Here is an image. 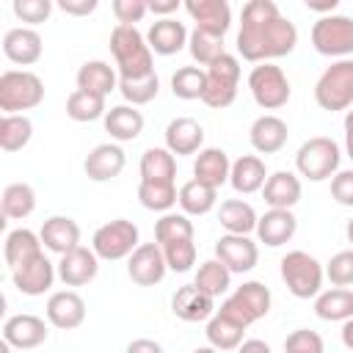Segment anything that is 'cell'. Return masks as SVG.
<instances>
[{
  "instance_id": "cell-32",
  "label": "cell",
  "mask_w": 353,
  "mask_h": 353,
  "mask_svg": "<svg viewBox=\"0 0 353 353\" xmlns=\"http://www.w3.org/2000/svg\"><path fill=\"white\" fill-rule=\"evenodd\" d=\"M314 314L320 320H328V323H345L353 317V290L347 287H334V290H325L314 298Z\"/></svg>"
},
{
  "instance_id": "cell-42",
  "label": "cell",
  "mask_w": 353,
  "mask_h": 353,
  "mask_svg": "<svg viewBox=\"0 0 353 353\" xmlns=\"http://www.w3.org/2000/svg\"><path fill=\"white\" fill-rule=\"evenodd\" d=\"M33 138V121L22 113L17 116H3L0 119V149L3 152H19L30 143Z\"/></svg>"
},
{
  "instance_id": "cell-3",
  "label": "cell",
  "mask_w": 353,
  "mask_h": 353,
  "mask_svg": "<svg viewBox=\"0 0 353 353\" xmlns=\"http://www.w3.org/2000/svg\"><path fill=\"white\" fill-rule=\"evenodd\" d=\"M44 99V83L28 69H8L0 74V110L3 116H17L33 110Z\"/></svg>"
},
{
  "instance_id": "cell-36",
  "label": "cell",
  "mask_w": 353,
  "mask_h": 353,
  "mask_svg": "<svg viewBox=\"0 0 353 353\" xmlns=\"http://www.w3.org/2000/svg\"><path fill=\"white\" fill-rule=\"evenodd\" d=\"M176 160L165 146H152L141 154V179L149 182H174Z\"/></svg>"
},
{
  "instance_id": "cell-2",
  "label": "cell",
  "mask_w": 353,
  "mask_h": 353,
  "mask_svg": "<svg viewBox=\"0 0 353 353\" xmlns=\"http://www.w3.org/2000/svg\"><path fill=\"white\" fill-rule=\"evenodd\" d=\"M110 52L119 69V77L138 80L146 74H154V61L146 39L135 25H116L110 33Z\"/></svg>"
},
{
  "instance_id": "cell-40",
  "label": "cell",
  "mask_w": 353,
  "mask_h": 353,
  "mask_svg": "<svg viewBox=\"0 0 353 353\" xmlns=\"http://www.w3.org/2000/svg\"><path fill=\"white\" fill-rule=\"evenodd\" d=\"M243 325H237V323H232L229 317H223V314H212L210 320H207V342L215 347V350H237L240 345H243Z\"/></svg>"
},
{
  "instance_id": "cell-26",
  "label": "cell",
  "mask_w": 353,
  "mask_h": 353,
  "mask_svg": "<svg viewBox=\"0 0 353 353\" xmlns=\"http://www.w3.org/2000/svg\"><path fill=\"white\" fill-rule=\"evenodd\" d=\"M229 174H232V163H229V154L223 149L207 146L199 152V157L193 163V179L218 190L223 182H229Z\"/></svg>"
},
{
  "instance_id": "cell-15",
  "label": "cell",
  "mask_w": 353,
  "mask_h": 353,
  "mask_svg": "<svg viewBox=\"0 0 353 353\" xmlns=\"http://www.w3.org/2000/svg\"><path fill=\"white\" fill-rule=\"evenodd\" d=\"M97 273H99V256L94 254V248H85V245L72 248L58 262V279L66 287H83V284L94 281Z\"/></svg>"
},
{
  "instance_id": "cell-8",
  "label": "cell",
  "mask_w": 353,
  "mask_h": 353,
  "mask_svg": "<svg viewBox=\"0 0 353 353\" xmlns=\"http://www.w3.org/2000/svg\"><path fill=\"white\" fill-rule=\"evenodd\" d=\"M312 44L320 55L347 58L353 52V19L345 14H325L312 25Z\"/></svg>"
},
{
  "instance_id": "cell-22",
  "label": "cell",
  "mask_w": 353,
  "mask_h": 353,
  "mask_svg": "<svg viewBox=\"0 0 353 353\" xmlns=\"http://www.w3.org/2000/svg\"><path fill=\"white\" fill-rule=\"evenodd\" d=\"M41 50H44L41 36L33 28H11L3 36V52L11 63L33 66L41 58Z\"/></svg>"
},
{
  "instance_id": "cell-11",
  "label": "cell",
  "mask_w": 353,
  "mask_h": 353,
  "mask_svg": "<svg viewBox=\"0 0 353 353\" xmlns=\"http://www.w3.org/2000/svg\"><path fill=\"white\" fill-rule=\"evenodd\" d=\"M237 85H240V63H237L234 55L226 52L212 66H207V88H204L201 102L207 108L223 110V108H229L234 102Z\"/></svg>"
},
{
  "instance_id": "cell-24",
  "label": "cell",
  "mask_w": 353,
  "mask_h": 353,
  "mask_svg": "<svg viewBox=\"0 0 353 353\" xmlns=\"http://www.w3.org/2000/svg\"><path fill=\"white\" fill-rule=\"evenodd\" d=\"M39 237H41V243H44L47 251L63 256V254H69L72 248L80 245V226L69 215H52V218L44 221Z\"/></svg>"
},
{
  "instance_id": "cell-28",
  "label": "cell",
  "mask_w": 353,
  "mask_h": 353,
  "mask_svg": "<svg viewBox=\"0 0 353 353\" xmlns=\"http://www.w3.org/2000/svg\"><path fill=\"white\" fill-rule=\"evenodd\" d=\"M188 39H190V36H188L185 25L176 22L174 17L157 19V22L149 28V33H146V44H149V50L157 52V55H174V52H179V50L188 44Z\"/></svg>"
},
{
  "instance_id": "cell-38",
  "label": "cell",
  "mask_w": 353,
  "mask_h": 353,
  "mask_svg": "<svg viewBox=\"0 0 353 353\" xmlns=\"http://www.w3.org/2000/svg\"><path fill=\"white\" fill-rule=\"evenodd\" d=\"M138 199L146 210H154V212H171V207L179 201V190L174 182H149V179H141L138 185Z\"/></svg>"
},
{
  "instance_id": "cell-1",
  "label": "cell",
  "mask_w": 353,
  "mask_h": 353,
  "mask_svg": "<svg viewBox=\"0 0 353 353\" xmlns=\"http://www.w3.org/2000/svg\"><path fill=\"white\" fill-rule=\"evenodd\" d=\"M298 44V28L279 11L273 0H248L243 6L237 52L251 63H270L290 55Z\"/></svg>"
},
{
  "instance_id": "cell-57",
  "label": "cell",
  "mask_w": 353,
  "mask_h": 353,
  "mask_svg": "<svg viewBox=\"0 0 353 353\" xmlns=\"http://www.w3.org/2000/svg\"><path fill=\"white\" fill-rule=\"evenodd\" d=\"M345 149H347V157L353 160V108L345 113Z\"/></svg>"
},
{
  "instance_id": "cell-21",
  "label": "cell",
  "mask_w": 353,
  "mask_h": 353,
  "mask_svg": "<svg viewBox=\"0 0 353 353\" xmlns=\"http://www.w3.org/2000/svg\"><path fill=\"white\" fill-rule=\"evenodd\" d=\"M171 312L185 323H201L215 314V298L204 295L196 284H185L171 298Z\"/></svg>"
},
{
  "instance_id": "cell-18",
  "label": "cell",
  "mask_w": 353,
  "mask_h": 353,
  "mask_svg": "<svg viewBox=\"0 0 353 353\" xmlns=\"http://www.w3.org/2000/svg\"><path fill=\"white\" fill-rule=\"evenodd\" d=\"M3 339L11 347L33 350L47 339V323L36 314H14L3 323Z\"/></svg>"
},
{
  "instance_id": "cell-41",
  "label": "cell",
  "mask_w": 353,
  "mask_h": 353,
  "mask_svg": "<svg viewBox=\"0 0 353 353\" xmlns=\"http://www.w3.org/2000/svg\"><path fill=\"white\" fill-rule=\"evenodd\" d=\"M105 113H108L105 97H99V94L74 88L66 99V116L72 121H97V119H105Z\"/></svg>"
},
{
  "instance_id": "cell-12",
  "label": "cell",
  "mask_w": 353,
  "mask_h": 353,
  "mask_svg": "<svg viewBox=\"0 0 353 353\" xmlns=\"http://www.w3.org/2000/svg\"><path fill=\"white\" fill-rule=\"evenodd\" d=\"M168 265H165V254L157 243H141L127 262V273L138 287H154L163 281Z\"/></svg>"
},
{
  "instance_id": "cell-35",
  "label": "cell",
  "mask_w": 353,
  "mask_h": 353,
  "mask_svg": "<svg viewBox=\"0 0 353 353\" xmlns=\"http://www.w3.org/2000/svg\"><path fill=\"white\" fill-rule=\"evenodd\" d=\"M0 210H3V218H11V221L28 218L36 210V190L28 182H11L0 196Z\"/></svg>"
},
{
  "instance_id": "cell-31",
  "label": "cell",
  "mask_w": 353,
  "mask_h": 353,
  "mask_svg": "<svg viewBox=\"0 0 353 353\" xmlns=\"http://www.w3.org/2000/svg\"><path fill=\"white\" fill-rule=\"evenodd\" d=\"M256 210L243 199H226L218 210V223L226 229V234H251L256 232Z\"/></svg>"
},
{
  "instance_id": "cell-13",
  "label": "cell",
  "mask_w": 353,
  "mask_h": 353,
  "mask_svg": "<svg viewBox=\"0 0 353 353\" xmlns=\"http://www.w3.org/2000/svg\"><path fill=\"white\" fill-rule=\"evenodd\" d=\"M215 259H221L232 273H248L259 262V248L248 234H223L215 243Z\"/></svg>"
},
{
  "instance_id": "cell-46",
  "label": "cell",
  "mask_w": 353,
  "mask_h": 353,
  "mask_svg": "<svg viewBox=\"0 0 353 353\" xmlns=\"http://www.w3.org/2000/svg\"><path fill=\"white\" fill-rule=\"evenodd\" d=\"M119 91L121 97L127 99V105L138 108V105H146L157 97L160 91V77L157 72L154 74H146V77H138V80H127V77H119Z\"/></svg>"
},
{
  "instance_id": "cell-54",
  "label": "cell",
  "mask_w": 353,
  "mask_h": 353,
  "mask_svg": "<svg viewBox=\"0 0 353 353\" xmlns=\"http://www.w3.org/2000/svg\"><path fill=\"white\" fill-rule=\"evenodd\" d=\"M124 353H163V345H160V342H154V339L141 336V339H132V342L127 345V350H124Z\"/></svg>"
},
{
  "instance_id": "cell-53",
  "label": "cell",
  "mask_w": 353,
  "mask_h": 353,
  "mask_svg": "<svg viewBox=\"0 0 353 353\" xmlns=\"http://www.w3.org/2000/svg\"><path fill=\"white\" fill-rule=\"evenodd\" d=\"M58 8L63 14H74V17H88L91 11H97V0H61Z\"/></svg>"
},
{
  "instance_id": "cell-4",
  "label": "cell",
  "mask_w": 353,
  "mask_h": 353,
  "mask_svg": "<svg viewBox=\"0 0 353 353\" xmlns=\"http://www.w3.org/2000/svg\"><path fill=\"white\" fill-rule=\"evenodd\" d=\"M314 99L323 110H350L353 108V58L334 61L314 83Z\"/></svg>"
},
{
  "instance_id": "cell-6",
  "label": "cell",
  "mask_w": 353,
  "mask_h": 353,
  "mask_svg": "<svg viewBox=\"0 0 353 353\" xmlns=\"http://www.w3.org/2000/svg\"><path fill=\"white\" fill-rule=\"evenodd\" d=\"M339 157L342 154H339L336 141H331L325 135H314L301 143V149L295 154V168L309 182H323L339 171Z\"/></svg>"
},
{
  "instance_id": "cell-55",
  "label": "cell",
  "mask_w": 353,
  "mask_h": 353,
  "mask_svg": "<svg viewBox=\"0 0 353 353\" xmlns=\"http://www.w3.org/2000/svg\"><path fill=\"white\" fill-rule=\"evenodd\" d=\"M176 8H179V0H165V3L152 0V3H149V11H152V14H160L163 19H168V14H174Z\"/></svg>"
},
{
  "instance_id": "cell-61",
  "label": "cell",
  "mask_w": 353,
  "mask_h": 353,
  "mask_svg": "<svg viewBox=\"0 0 353 353\" xmlns=\"http://www.w3.org/2000/svg\"><path fill=\"white\" fill-rule=\"evenodd\" d=\"M193 353H221V350H215V347H212V345H207V347H196V350H193Z\"/></svg>"
},
{
  "instance_id": "cell-5",
  "label": "cell",
  "mask_w": 353,
  "mask_h": 353,
  "mask_svg": "<svg viewBox=\"0 0 353 353\" xmlns=\"http://www.w3.org/2000/svg\"><path fill=\"white\" fill-rule=\"evenodd\" d=\"M270 303H273L270 290H268L262 281H243V284L221 303L218 314H223V317H229L232 323L248 328L251 323L262 320V317L270 312Z\"/></svg>"
},
{
  "instance_id": "cell-43",
  "label": "cell",
  "mask_w": 353,
  "mask_h": 353,
  "mask_svg": "<svg viewBox=\"0 0 353 353\" xmlns=\"http://www.w3.org/2000/svg\"><path fill=\"white\" fill-rule=\"evenodd\" d=\"M207 88V72L199 66H182L171 74V91L179 99H201Z\"/></svg>"
},
{
  "instance_id": "cell-17",
  "label": "cell",
  "mask_w": 353,
  "mask_h": 353,
  "mask_svg": "<svg viewBox=\"0 0 353 353\" xmlns=\"http://www.w3.org/2000/svg\"><path fill=\"white\" fill-rule=\"evenodd\" d=\"M124 165H127V157L119 143H99L88 152L83 171L94 182H110L113 176H119L124 171Z\"/></svg>"
},
{
  "instance_id": "cell-60",
  "label": "cell",
  "mask_w": 353,
  "mask_h": 353,
  "mask_svg": "<svg viewBox=\"0 0 353 353\" xmlns=\"http://www.w3.org/2000/svg\"><path fill=\"white\" fill-rule=\"evenodd\" d=\"M345 234H347V243H353V218L347 221V226H345Z\"/></svg>"
},
{
  "instance_id": "cell-20",
  "label": "cell",
  "mask_w": 353,
  "mask_h": 353,
  "mask_svg": "<svg viewBox=\"0 0 353 353\" xmlns=\"http://www.w3.org/2000/svg\"><path fill=\"white\" fill-rule=\"evenodd\" d=\"M201 143H204V127L190 119V116H179V119H171L168 127H165V149L176 157L182 154H196L201 152Z\"/></svg>"
},
{
  "instance_id": "cell-52",
  "label": "cell",
  "mask_w": 353,
  "mask_h": 353,
  "mask_svg": "<svg viewBox=\"0 0 353 353\" xmlns=\"http://www.w3.org/2000/svg\"><path fill=\"white\" fill-rule=\"evenodd\" d=\"M331 196L342 207H353V168L336 171L331 176Z\"/></svg>"
},
{
  "instance_id": "cell-59",
  "label": "cell",
  "mask_w": 353,
  "mask_h": 353,
  "mask_svg": "<svg viewBox=\"0 0 353 353\" xmlns=\"http://www.w3.org/2000/svg\"><path fill=\"white\" fill-rule=\"evenodd\" d=\"M306 8H309V11H334V8H336V0H325V3H312V0H306Z\"/></svg>"
},
{
  "instance_id": "cell-16",
  "label": "cell",
  "mask_w": 353,
  "mask_h": 353,
  "mask_svg": "<svg viewBox=\"0 0 353 353\" xmlns=\"http://www.w3.org/2000/svg\"><path fill=\"white\" fill-rule=\"evenodd\" d=\"M47 320L61 331H72L85 320V301L74 290H58L47 301Z\"/></svg>"
},
{
  "instance_id": "cell-49",
  "label": "cell",
  "mask_w": 353,
  "mask_h": 353,
  "mask_svg": "<svg viewBox=\"0 0 353 353\" xmlns=\"http://www.w3.org/2000/svg\"><path fill=\"white\" fill-rule=\"evenodd\" d=\"M11 11L17 19L28 22V25H41L52 14V3L50 0H14Z\"/></svg>"
},
{
  "instance_id": "cell-34",
  "label": "cell",
  "mask_w": 353,
  "mask_h": 353,
  "mask_svg": "<svg viewBox=\"0 0 353 353\" xmlns=\"http://www.w3.org/2000/svg\"><path fill=\"white\" fill-rule=\"evenodd\" d=\"M36 254H41V237L36 232H30V229H14V232H8L6 245H3V256H6V265L11 270H17L19 265H25Z\"/></svg>"
},
{
  "instance_id": "cell-33",
  "label": "cell",
  "mask_w": 353,
  "mask_h": 353,
  "mask_svg": "<svg viewBox=\"0 0 353 353\" xmlns=\"http://www.w3.org/2000/svg\"><path fill=\"white\" fill-rule=\"evenodd\" d=\"M77 88L99 94V97H108L113 88H119V77H116L110 63H105V61H85L77 69Z\"/></svg>"
},
{
  "instance_id": "cell-47",
  "label": "cell",
  "mask_w": 353,
  "mask_h": 353,
  "mask_svg": "<svg viewBox=\"0 0 353 353\" xmlns=\"http://www.w3.org/2000/svg\"><path fill=\"white\" fill-rule=\"evenodd\" d=\"M160 248L165 254L168 270H174V273H188L196 262V243L193 240H176V243H168Z\"/></svg>"
},
{
  "instance_id": "cell-7",
  "label": "cell",
  "mask_w": 353,
  "mask_h": 353,
  "mask_svg": "<svg viewBox=\"0 0 353 353\" xmlns=\"http://www.w3.org/2000/svg\"><path fill=\"white\" fill-rule=\"evenodd\" d=\"M281 279L295 298H317L325 268L306 251H290L281 256Z\"/></svg>"
},
{
  "instance_id": "cell-10",
  "label": "cell",
  "mask_w": 353,
  "mask_h": 353,
  "mask_svg": "<svg viewBox=\"0 0 353 353\" xmlns=\"http://www.w3.org/2000/svg\"><path fill=\"white\" fill-rule=\"evenodd\" d=\"M138 226L127 218H116V221H108L102 223L94 237H91V248L99 259H108V262H116V259H124L130 256L135 248H138Z\"/></svg>"
},
{
  "instance_id": "cell-37",
  "label": "cell",
  "mask_w": 353,
  "mask_h": 353,
  "mask_svg": "<svg viewBox=\"0 0 353 353\" xmlns=\"http://www.w3.org/2000/svg\"><path fill=\"white\" fill-rule=\"evenodd\" d=\"M218 201V190L199 182V179H190L179 188V207L185 215H207Z\"/></svg>"
},
{
  "instance_id": "cell-58",
  "label": "cell",
  "mask_w": 353,
  "mask_h": 353,
  "mask_svg": "<svg viewBox=\"0 0 353 353\" xmlns=\"http://www.w3.org/2000/svg\"><path fill=\"white\" fill-rule=\"evenodd\" d=\"M342 345H345L347 350H353V317L345 320V325H342Z\"/></svg>"
},
{
  "instance_id": "cell-30",
  "label": "cell",
  "mask_w": 353,
  "mask_h": 353,
  "mask_svg": "<svg viewBox=\"0 0 353 353\" xmlns=\"http://www.w3.org/2000/svg\"><path fill=\"white\" fill-rule=\"evenodd\" d=\"M105 132L113 141H135L143 132V113L132 105H116L105 113Z\"/></svg>"
},
{
  "instance_id": "cell-19",
  "label": "cell",
  "mask_w": 353,
  "mask_h": 353,
  "mask_svg": "<svg viewBox=\"0 0 353 353\" xmlns=\"http://www.w3.org/2000/svg\"><path fill=\"white\" fill-rule=\"evenodd\" d=\"M185 11L190 14L199 30H207L215 36H223L232 25V6L226 0H188Z\"/></svg>"
},
{
  "instance_id": "cell-27",
  "label": "cell",
  "mask_w": 353,
  "mask_h": 353,
  "mask_svg": "<svg viewBox=\"0 0 353 353\" xmlns=\"http://www.w3.org/2000/svg\"><path fill=\"white\" fill-rule=\"evenodd\" d=\"M262 196L270 210H292L301 201V179L292 171H276L268 176Z\"/></svg>"
},
{
  "instance_id": "cell-14",
  "label": "cell",
  "mask_w": 353,
  "mask_h": 353,
  "mask_svg": "<svg viewBox=\"0 0 353 353\" xmlns=\"http://www.w3.org/2000/svg\"><path fill=\"white\" fill-rule=\"evenodd\" d=\"M55 276H58V270H55V265L44 256V251L36 254L33 259H28L25 265H19L17 270H11L14 287H17L22 295H30V298L44 295V292L52 287Z\"/></svg>"
},
{
  "instance_id": "cell-39",
  "label": "cell",
  "mask_w": 353,
  "mask_h": 353,
  "mask_svg": "<svg viewBox=\"0 0 353 353\" xmlns=\"http://www.w3.org/2000/svg\"><path fill=\"white\" fill-rule=\"evenodd\" d=\"M193 284H196L204 295L218 298L221 292H226V290H229V284H232V270H229L221 259H207V262H201V265H199Z\"/></svg>"
},
{
  "instance_id": "cell-23",
  "label": "cell",
  "mask_w": 353,
  "mask_h": 353,
  "mask_svg": "<svg viewBox=\"0 0 353 353\" xmlns=\"http://www.w3.org/2000/svg\"><path fill=\"white\" fill-rule=\"evenodd\" d=\"M248 138H251V146L259 152V154H276L284 149L287 138H290V130H287V121L273 116V113H265L259 116L251 130H248Z\"/></svg>"
},
{
  "instance_id": "cell-45",
  "label": "cell",
  "mask_w": 353,
  "mask_h": 353,
  "mask_svg": "<svg viewBox=\"0 0 353 353\" xmlns=\"http://www.w3.org/2000/svg\"><path fill=\"white\" fill-rule=\"evenodd\" d=\"M188 47H190L193 61H199L201 66H212L221 55H226V50H223V36H215V33H207V30H199V28L190 33Z\"/></svg>"
},
{
  "instance_id": "cell-56",
  "label": "cell",
  "mask_w": 353,
  "mask_h": 353,
  "mask_svg": "<svg viewBox=\"0 0 353 353\" xmlns=\"http://www.w3.org/2000/svg\"><path fill=\"white\" fill-rule=\"evenodd\" d=\"M237 353H273V350H270V345L262 342V339H245V342L237 347Z\"/></svg>"
},
{
  "instance_id": "cell-44",
  "label": "cell",
  "mask_w": 353,
  "mask_h": 353,
  "mask_svg": "<svg viewBox=\"0 0 353 353\" xmlns=\"http://www.w3.org/2000/svg\"><path fill=\"white\" fill-rule=\"evenodd\" d=\"M154 240L157 245H168L176 240H193V221L185 212H165L154 223Z\"/></svg>"
},
{
  "instance_id": "cell-29",
  "label": "cell",
  "mask_w": 353,
  "mask_h": 353,
  "mask_svg": "<svg viewBox=\"0 0 353 353\" xmlns=\"http://www.w3.org/2000/svg\"><path fill=\"white\" fill-rule=\"evenodd\" d=\"M268 182V171H265V163L256 157V154H243L232 163V174H229V185L248 196V193H256L262 190Z\"/></svg>"
},
{
  "instance_id": "cell-51",
  "label": "cell",
  "mask_w": 353,
  "mask_h": 353,
  "mask_svg": "<svg viewBox=\"0 0 353 353\" xmlns=\"http://www.w3.org/2000/svg\"><path fill=\"white\" fill-rule=\"evenodd\" d=\"M110 8H113V17H116L119 25H135L146 17L149 3H143V0H113Z\"/></svg>"
},
{
  "instance_id": "cell-50",
  "label": "cell",
  "mask_w": 353,
  "mask_h": 353,
  "mask_svg": "<svg viewBox=\"0 0 353 353\" xmlns=\"http://www.w3.org/2000/svg\"><path fill=\"white\" fill-rule=\"evenodd\" d=\"M284 353H323V336L309 328H298L284 339Z\"/></svg>"
},
{
  "instance_id": "cell-25",
  "label": "cell",
  "mask_w": 353,
  "mask_h": 353,
  "mask_svg": "<svg viewBox=\"0 0 353 353\" xmlns=\"http://www.w3.org/2000/svg\"><path fill=\"white\" fill-rule=\"evenodd\" d=\"M295 229H298V218L292 215V210H268L256 221V237H259V243H265L270 248L290 243Z\"/></svg>"
},
{
  "instance_id": "cell-48",
  "label": "cell",
  "mask_w": 353,
  "mask_h": 353,
  "mask_svg": "<svg viewBox=\"0 0 353 353\" xmlns=\"http://www.w3.org/2000/svg\"><path fill=\"white\" fill-rule=\"evenodd\" d=\"M325 276H328V281H331L334 287H347V284H353V248L334 254V256L328 259V265H325Z\"/></svg>"
},
{
  "instance_id": "cell-9",
  "label": "cell",
  "mask_w": 353,
  "mask_h": 353,
  "mask_svg": "<svg viewBox=\"0 0 353 353\" xmlns=\"http://www.w3.org/2000/svg\"><path fill=\"white\" fill-rule=\"evenodd\" d=\"M248 91L254 102L265 110H279L290 102V80L276 63H256L248 74Z\"/></svg>"
}]
</instances>
